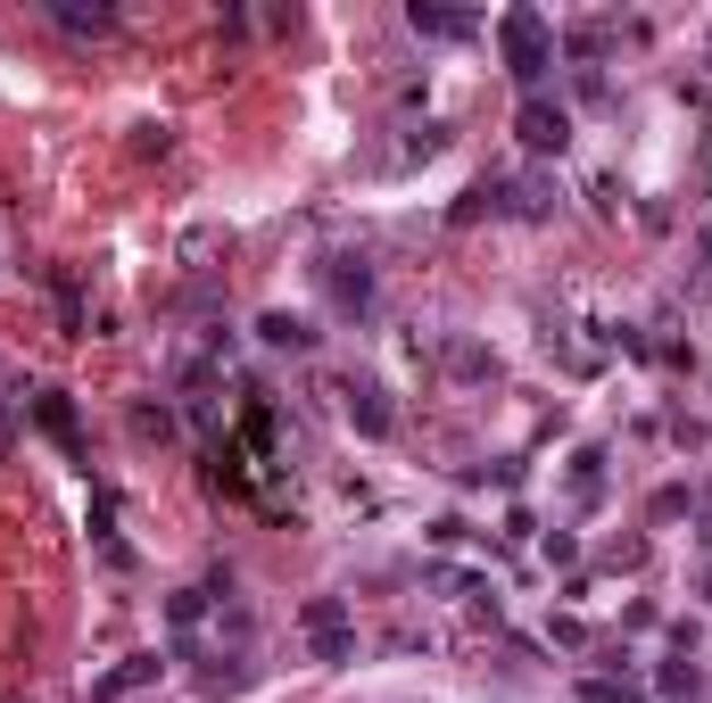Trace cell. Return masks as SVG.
<instances>
[{"mask_svg":"<svg viewBox=\"0 0 712 703\" xmlns=\"http://www.w3.org/2000/svg\"><path fill=\"white\" fill-rule=\"evenodd\" d=\"M158 670H166V662H158V654H125V662H116L108 679H92V703H116V695H141V687H150Z\"/></svg>","mask_w":712,"mask_h":703,"instance_id":"5b68a950","label":"cell"},{"mask_svg":"<svg viewBox=\"0 0 712 703\" xmlns=\"http://www.w3.org/2000/svg\"><path fill=\"white\" fill-rule=\"evenodd\" d=\"M257 332H265V348H307V339H315V332H307L299 315H265Z\"/></svg>","mask_w":712,"mask_h":703,"instance_id":"30bf717a","label":"cell"},{"mask_svg":"<svg viewBox=\"0 0 712 703\" xmlns=\"http://www.w3.org/2000/svg\"><path fill=\"white\" fill-rule=\"evenodd\" d=\"M323 281H332L340 315H365V307H374V274H365V257H323Z\"/></svg>","mask_w":712,"mask_h":703,"instance_id":"277c9868","label":"cell"},{"mask_svg":"<svg viewBox=\"0 0 712 703\" xmlns=\"http://www.w3.org/2000/svg\"><path fill=\"white\" fill-rule=\"evenodd\" d=\"M307 637H315V654L323 662H348V604H340V596H315V604H307Z\"/></svg>","mask_w":712,"mask_h":703,"instance_id":"7a4b0ae2","label":"cell"},{"mask_svg":"<svg viewBox=\"0 0 712 703\" xmlns=\"http://www.w3.org/2000/svg\"><path fill=\"white\" fill-rule=\"evenodd\" d=\"M663 687H671V695H696V662H663Z\"/></svg>","mask_w":712,"mask_h":703,"instance_id":"5bb4252c","label":"cell"},{"mask_svg":"<svg viewBox=\"0 0 712 703\" xmlns=\"http://www.w3.org/2000/svg\"><path fill=\"white\" fill-rule=\"evenodd\" d=\"M34 414H42V430H50L58 447H76V406H67L58 389H50V397H34Z\"/></svg>","mask_w":712,"mask_h":703,"instance_id":"ba28073f","label":"cell"},{"mask_svg":"<svg viewBox=\"0 0 712 703\" xmlns=\"http://www.w3.org/2000/svg\"><path fill=\"white\" fill-rule=\"evenodd\" d=\"M448 365L464 372V381H481V372H497V365H489V348H472V339H448Z\"/></svg>","mask_w":712,"mask_h":703,"instance_id":"8fae6325","label":"cell"},{"mask_svg":"<svg viewBox=\"0 0 712 703\" xmlns=\"http://www.w3.org/2000/svg\"><path fill=\"white\" fill-rule=\"evenodd\" d=\"M497 42H506L514 83H530V92H539L547 67H555V25H547L539 9H506V18H497Z\"/></svg>","mask_w":712,"mask_h":703,"instance_id":"6da1fadb","label":"cell"},{"mask_svg":"<svg viewBox=\"0 0 712 703\" xmlns=\"http://www.w3.org/2000/svg\"><path fill=\"white\" fill-rule=\"evenodd\" d=\"M414 34H472V18L464 9H423V0H414Z\"/></svg>","mask_w":712,"mask_h":703,"instance_id":"9c48e42d","label":"cell"},{"mask_svg":"<svg viewBox=\"0 0 712 703\" xmlns=\"http://www.w3.org/2000/svg\"><path fill=\"white\" fill-rule=\"evenodd\" d=\"M50 25H58V34H108V25H116V9H100V0H92V9H67V0H58V9H50Z\"/></svg>","mask_w":712,"mask_h":703,"instance_id":"52a82bcc","label":"cell"},{"mask_svg":"<svg viewBox=\"0 0 712 703\" xmlns=\"http://www.w3.org/2000/svg\"><path fill=\"white\" fill-rule=\"evenodd\" d=\"M704 265H712V223H704Z\"/></svg>","mask_w":712,"mask_h":703,"instance_id":"9a60e30c","label":"cell"},{"mask_svg":"<svg viewBox=\"0 0 712 703\" xmlns=\"http://www.w3.org/2000/svg\"><path fill=\"white\" fill-rule=\"evenodd\" d=\"M581 703H638V695H630V687H613V679H588Z\"/></svg>","mask_w":712,"mask_h":703,"instance_id":"4fadbf2b","label":"cell"},{"mask_svg":"<svg viewBox=\"0 0 712 703\" xmlns=\"http://www.w3.org/2000/svg\"><path fill=\"white\" fill-rule=\"evenodd\" d=\"M514 216H547V183H539V174H530V183H514Z\"/></svg>","mask_w":712,"mask_h":703,"instance_id":"7c38bea8","label":"cell"},{"mask_svg":"<svg viewBox=\"0 0 712 703\" xmlns=\"http://www.w3.org/2000/svg\"><path fill=\"white\" fill-rule=\"evenodd\" d=\"M348 397V423L365 430V439H390V406H381V389H340Z\"/></svg>","mask_w":712,"mask_h":703,"instance_id":"8992f818","label":"cell"},{"mask_svg":"<svg viewBox=\"0 0 712 703\" xmlns=\"http://www.w3.org/2000/svg\"><path fill=\"white\" fill-rule=\"evenodd\" d=\"M514 132H522V149H539V158H547V149H563V141H572V116H563L555 100H539V92H530V100H522V125H514Z\"/></svg>","mask_w":712,"mask_h":703,"instance_id":"3957f363","label":"cell"}]
</instances>
